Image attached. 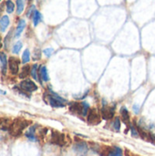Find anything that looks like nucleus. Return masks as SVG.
Returning <instances> with one entry per match:
<instances>
[{
	"label": "nucleus",
	"mask_w": 155,
	"mask_h": 156,
	"mask_svg": "<svg viewBox=\"0 0 155 156\" xmlns=\"http://www.w3.org/2000/svg\"><path fill=\"white\" fill-rule=\"evenodd\" d=\"M112 128L114 129V131L119 132L121 130V120L119 117H116L112 122Z\"/></svg>",
	"instance_id": "nucleus-23"
},
{
	"label": "nucleus",
	"mask_w": 155,
	"mask_h": 156,
	"mask_svg": "<svg viewBox=\"0 0 155 156\" xmlns=\"http://www.w3.org/2000/svg\"><path fill=\"white\" fill-rule=\"evenodd\" d=\"M30 67L29 66H25V67H23L22 68V69H21V72H20V74H19V78H21V79H24V78H26L28 75H29V73H30Z\"/></svg>",
	"instance_id": "nucleus-19"
},
{
	"label": "nucleus",
	"mask_w": 155,
	"mask_h": 156,
	"mask_svg": "<svg viewBox=\"0 0 155 156\" xmlns=\"http://www.w3.org/2000/svg\"><path fill=\"white\" fill-rule=\"evenodd\" d=\"M11 121L7 118H0V130L2 131H8L11 125Z\"/></svg>",
	"instance_id": "nucleus-15"
},
{
	"label": "nucleus",
	"mask_w": 155,
	"mask_h": 156,
	"mask_svg": "<svg viewBox=\"0 0 155 156\" xmlns=\"http://www.w3.org/2000/svg\"><path fill=\"white\" fill-rule=\"evenodd\" d=\"M12 34H13V30L11 29V30L7 33L6 37H5L4 44H5V48H8V45H9V43H10V41H11V38H12Z\"/></svg>",
	"instance_id": "nucleus-25"
},
{
	"label": "nucleus",
	"mask_w": 155,
	"mask_h": 156,
	"mask_svg": "<svg viewBox=\"0 0 155 156\" xmlns=\"http://www.w3.org/2000/svg\"><path fill=\"white\" fill-rule=\"evenodd\" d=\"M3 6H4V5H0V16L3 12Z\"/></svg>",
	"instance_id": "nucleus-33"
},
{
	"label": "nucleus",
	"mask_w": 155,
	"mask_h": 156,
	"mask_svg": "<svg viewBox=\"0 0 155 156\" xmlns=\"http://www.w3.org/2000/svg\"><path fill=\"white\" fill-rule=\"evenodd\" d=\"M16 13H17V15H21L22 12L24 11V7H25L24 1L23 0H16Z\"/></svg>",
	"instance_id": "nucleus-20"
},
{
	"label": "nucleus",
	"mask_w": 155,
	"mask_h": 156,
	"mask_svg": "<svg viewBox=\"0 0 155 156\" xmlns=\"http://www.w3.org/2000/svg\"><path fill=\"white\" fill-rule=\"evenodd\" d=\"M29 60H30V52H29L28 49H26V50L24 51L23 55H22V62H23L24 64H26V63H27Z\"/></svg>",
	"instance_id": "nucleus-24"
},
{
	"label": "nucleus",
	"mask_w": 155,
	"mask_h": 156,
	"mask_svg": "<svg viewBox=\"0 0 155 156\" xmlns=\"http://www.w3.org/2000/svg\"><path fill=\"white\" fill-rule=\"evenodd\" d=\"M100 121H101V117H100L99 112L95 108L90 109L88 115H87L88 123L90 125H97L100 122Z\"/></svg>",
	"instance_id": "nucleus-4"
},
{
	"label": "nucleus",
	"mask_w": 155,
	"mask_h": 156,
	"mask_svg": "<svg viewBox=\"0 0 155 156\" xmlns=\"http://www.w3.org/2000/svg\"><path fill=\"white\" fill-rule=\"evenodd\" d=\"M21 48H22V43H21L20 41H18V42H16V43L14 45V47H13V48H12V51H13V53L17 54V53H19V51L21 50Z\"/></svg>",
	"instance_id": "nucleus-26"
},
{
	"label": "nucleus",
	"mask_w": 155,
	"mask_h": 156,
	"mask_svg": "<svg viewBox=\"0 0 155 156\" xmlns=\"http://www.w3.org/2000/svg\"><path fill=\"white\" fill-rule=\"evenodd\" d=\"M0 1H1V0H0Z\"/></svg>",
	"instance_id": "nucleus-37"
},
{
	"label": "nucleus",
	"mask_w": 155,
	"mask_h": 156,
	"mask_svg": "<svg viewBox=\"0 0 155 156\" xmlns=\"http://www.w3.org/2000/svg\"><path fill=\"white\" fill-rule=\"evenodd\" d=\"M107 156H123V152L119 146L110 147Z\"/></svg>",
	"instance_id": "nucleus-13"
},
{
	"label": "nucleus",
	"mask_w": 155,
	"mask_h": 156,
	"mask_svg": "<svg viewBox=\"0 0 155 156\" xmlns=\"http://www.w3.org/2000/svg\"><path fill=\"white\" fill-rule=\"evenodd\" d=\"M5 8H6V12L11 14L15 10V4L11 0H7L5 2Z\"/></svg>",
	"instance_id": "nucleus-21"
},
{
	"label": "nucleus",
	"mask_w": 155,
	"mask_h": 156,
	"mask_svg": "<svg viewBox=\"0 0 155 156\" xmlns=\"http://www.w3.org/2000/svg\"><path fill=\"white\" fill-rule=\"evenodd\" d=\"M2 48V38H1V37H0V48Z\"/></svg>",
	"instance_id": "nucleus-34"
},
{
	"label": "nucleus",
	"mask_w": 155,
	"mask_h": 156,
	"mask_svg": "<svg viewBox=\"0 0 155 156\" xmlns=\"http://www.w3.org/2000/svg\"><path fill=\"white\" fill-rule=\"evenodd\" d=\"M34 12H35V5H31V6L29 7V9H28L27 13H26V16L29 17L31 15H33V14H34Z\"/></svg>",
	"instance_id": "nucleus-31"
},
{
	"label": "nucleus",
	"mask_w": 155,
	"mask_h": 156,
	"mask_svg": "<svg viewBox=\"0 0 155 156\" xmlns=\"http://www.w3.org/2000/svg\"><path fill=\"white\" fill-rule=\"evenodd\" d=\"M19 87L23 91L29 92V93L33 92V91H36L37 90V84L34 81L30 80H25L21 81L20 84H19Z\"/></svg>",
	"instance_id": "nucleus-7"
},
{
	"label": "nucleus",
	"mask_w": 155,
	"mask_h": 156,
	"mask_svg": "<svg viewBox=\"0 0 155 156\" xmlns=\"http://www.w3.org/2000/svg\"><path fill=\"white\" fill-rule=\"evenodd\" d=\"M53 52H54V49H53L52 48H45V49L43 50V53H44L45 56H47V57H50V56L53 54Z\"/></svg>",
	"instance_id": "nucleus-28"
},
{
	"label": "nucleus",
	"mask_w": 155,
	"mask_h": 156,
	"mask_svg": "<svg viewBox=\"0 0 155 156\" xmlns=\"http://www.w3.org/2000/svg\"><path fill=\"white\" fill-rule=\"evenodd\" d=\"M73 151L77 156H87L89 145L84 141H76V144L73 146Z\"/></svg>",
	"instance_id": "nucleus-3"
},
{
	"label": "nucleus",
	"mask_w": 155,
	"mask_h": 156,
	"mask_svg": "<svg viewBox=\"0 0 155 156\" xmlns=\"http://www.w3.org/2000/svg\"><path fill=\"white\" fill-rule=\"evenodd\" d=\"M8 61L6 59V55L4 52H0V66H1V72L3 75L6 74Z\"/></svg>",
	"instance_id": "nucleus-11"
},
{
	"label": "nucleus",
	"mask_w": 155,
	"mask_h": 156,
	"mask_svg": "<svg viewBox=\"0 0 155 156\" xmlns=\"http://www.w3.org/2000/svg\"><path fill=\"white\" fill-rule=\"evenodd\" d=\"M0 94H5V91H3V90H0Z\"/></svg>",
	"instance_id": "nucleus-35"
},
{
	"label": "nucleus",
	"mask_w": 155,
	"mask_h": 156,
	"mask_svg": "<svg viewBox=\"0 0 155 156\" xmlns=\"http://www.w3.org/2000/svg\"><path fill=\"white\" fill-rule=\"evenodd\" d=\"M39 76H40V79L45 82L49 80V76H48V69H47L46 66H41L39 68Z\"/></svg>",
	"instance_id": "nucleus-17"
},
{
	"label": "nucleus",
	"mask_w": 155,
	"mask_h": 156,
	"mask_svg": "<svg viewBox=\"0 0 155 156\" xmlns=\"http://www.w3.org/2000/svg\"><path fill=\"white\" fill-rule=\"evenodd\" d=\"M9 26V17L7 16H3L0 18V32H5Z\"/></svg>",
	"instance_id": "nucleus-16"
},
{
	"label": "nucleus",
	"mask_w": 155,
	"mask_h": 156,
	"mask_svg": "<svg viewBox=\"0 0 155 156\" xmlns=\"http://www.w3.org/2000/svg\"><path fill=\"white\" fill-rule=\"evenodd\" d=\"M128 156H140V155H136V154H130V155Z\"/></svg>",
	"instance_id": "nucleus-36"
},
{
	"label": "nucleus",
	"mask_w": 155,
	"mask_h": 156,
	"mask_svg": "<svg viewBox=\"0 0 155 156\" xmlns=\"http://www.w3.org/2000/svg\"><path fill=\"white\" fill-rule=\"evenodd\" d=\"M130 127H131V131H132V136H134V137H138V136H139L138 130H136V129H135V127H134V126H132V125H130Z\"/></svg>",
	"instance_id": "nucleus-30"
},
{
	"label": "nucleus",
	"mask_w": 155,
	"mask_h": 156,
	"mask_svg": "<svg viewBox=\"0 0 155 156\" xmlns=\"http://www.w3.org/2000/svg\"><path fill=\"white\" fill-rule=\"evenodd\" d=\"M44 96H46V98L48 99V102L49 103V105L54 108H63L65 107V103L67 102V100H65L51 90H48V93Z\"/></svg>",
	"instance_id": "nucleus-2"
},
{
	"label": "nucleus",
	"mask_w": 155,
	"mask_h": 156,
	"mask_svg": "<svg viewBox=\"0 0 155 156\" xmlns=\"http://www.w3.org/2000/svg\"><path fill=\"white\" fill-rule=\"evenodd\" d=\"M133 110H134V111H135V112L137 113V112H139V110H140V107H139L138 105H136V104H135V105L133 106Z\"/></svg>",
	"instance_id": "nucleus-32"
},
{
	"label": "nucleus",
	"mask_w": 155,
	"mask_h": 156,
	"mask_svg": "<svg viewBox=\"0 0 155 156\" xmlns=\"http://www.w3.org/2000/svg\"><path fill=\"white\" fill-rule=\"evenodd\" d=\"M25 27H26V21L24 19H20L19 22H18V24H17V27L16 28V31H15V37L16 38L19 37V36L23 32Z\"/></svg>",
	"instance_id": "nucleus-14"
},
{
	"label": "nucleus",
	"mask_w": 155,
	"mask_h": 156,
	"mask_svg": "<svg viewBox=\"0 0 155 156\" xmlns=\"http://www.w3.org/2000/svg\"><path fill=\"white\" fill-rule=\"evenodd\" d=\"M120 113H121V117H122V122H123L126 125L130 126V125H131V116H130V113H129L127 108L124 107V106L122 107L121 110H120Z\"/></svg>",
	"instance_id": "nucleus-9"
},
{
	"label": "nucleus",
	"mask_w": 155,
	"mask_h": 156,
	"mask_svg": "<svg viewBox=\"0 0 155 156\" xmlns=\"http://www.w3.org/2000/svg\"><path fill=\"white\" fill-rule=\"evenodd\" d=\"M102 109L100 111V114H101V118L103 120L109 121L113 119L114 115H115V108L114 107H110L108 106L106 103L102 104Z\"/></svg>",
	"instance_id": "nucleus-6"
},
{
	"label": "nucleus",
	"mask_w": 155,
	"mask_h": 156,
	"mask_svg": "<svg viewBox=\"0 0 155 156\" xmlns=\"http://www.w3.org/2000/svg\"><path fill=\"white\" fill-rule=\"evenodd\" d=\"M42 20V15L40 14L39 11L37 10H35L34 14H33V23H34V26H37L39 24V22H41Z\"/></svg>",
	"instance_id": "nucleus-18"
},
{
	"label": "nucleus",
	"mask_w": 155,
	"mask_h": 156,
	"mask_svg": "<svg viewBox=\"0 0 155 156\" xmlns=\"http://www.w3.org/2000/svg\"><path fill=\"white\" fill-rule=\"evenodd\" d=\"M69 111L75 114L82 115L83 110H82V104L81 102H72L69 104Z\"/></svg>",
	"instance_id": "nucleus-10"
},
{
	"label": "nucleus",
	"mask_w": 155,
	"mask_h": 156,
	"mask_svg": "<svg viewBox=\"0 0 155 156\" xmlns=\"http://www.w3.org/2000/svg\"><path fill=\"white\" fill-rule=\"evenodd\" d=\"M37 125H34V126H31L29 129H28V131L26 133V137L28 139V140H30V141H32V142H37V136H36V129H37Z\"/></svg>",
	"instance_id": "nucleus-12"
},
{
	"label": "nucleus",
	"mask_w": 155,
	"mask_h": 156,
	"mask_svg": "<svg viewBox=\"0 0 155 156\" xmlns=\"http://www.w3.org/2000/svg\"><path fill=\"white\" fill-rule=\"evenodd\" d=\"M40 57H41V51H40L38 48L35 49V53H34V55H33V58H34V59H39Z\"/></svg>",
	"instance_id": "nucleus-29"
},
{
	"label": "nucleus",
	"mask_w": 155,
	"mask_h": 156,
	"mask_svg": "<svg viewBox=\"0 0 155 156\" xmlns=\"http://www.w3.org/2000/svg\"><path fill=\"white\" fill-rule=\"evenodd\" d=\"M37 64H34L30 69V75L35 80H37Z\"/></svg>",
	"instance_id": "nucleus-22"
},
{
	"label": "nucleus",
	"mask_w": 155,
	"mask_h": 156,
	"mask_svg": "<svg viewBox=\"0 0 155 156\" xmlns=\"http://www.w3.org/2000/svg\"><path fill=\"white\" fill-rule=\"evenodd\" d=\"M81 104H82V110H83L82 116H87V115H88V112H89V111H90V104H88V103L85 102V101H82Z\"/></svg>",
	"instance_id": "nucleus-27"
},
{
	"label": "nucleus",
	"mask_w": 155,
	"mask_h": 156,
	"mask_svg": "<svg viewBox=\"0 0 155 156\" xmlns=\"http://www.w3.org/2000/svg\"><path fill=\"white\" fill-rule=\"evenodd\" d=\"M50 143L58 145V146H64L66 144V138L65 135L57 131H52L51 133V138H50Z\"/></svg>",
	"instance_id": "nucleus-5"
},
{
	"label": "nucleus",
	"mask_w": 155,
	"mask_h": 156,
	"mask_svg": "<svg viewBox=\"0 0 155 156\" xmlns=\"http://www.w3.org/2000/svg\"><path fill=\"white\" fill-rule=\"evenodd\" d=\"M28 124H29L28 121L17 118L11 122L8 132H9L10 135H12L13 137H17V136L21 135V133L28 126Z\"/></svg>",
	"instance_id": "nucleus-1"
},
{
	"label": "nucleus",
	"mask_w": 155,
	"mask_h": 156,
	"mask_svg": "<svg viewBox=\"0 0 155 156\" xmlns=\"http://www.w3.org/2000/svg\"><path fill=\"white\" fill-rule=\"evenodd\" d=\"M19 59L15 57H10L8 60V67L10 69V72L13 75H16L19 70Z\"/></svg>",
	"instance_id": "nucleus-8"
}]
</instances>
